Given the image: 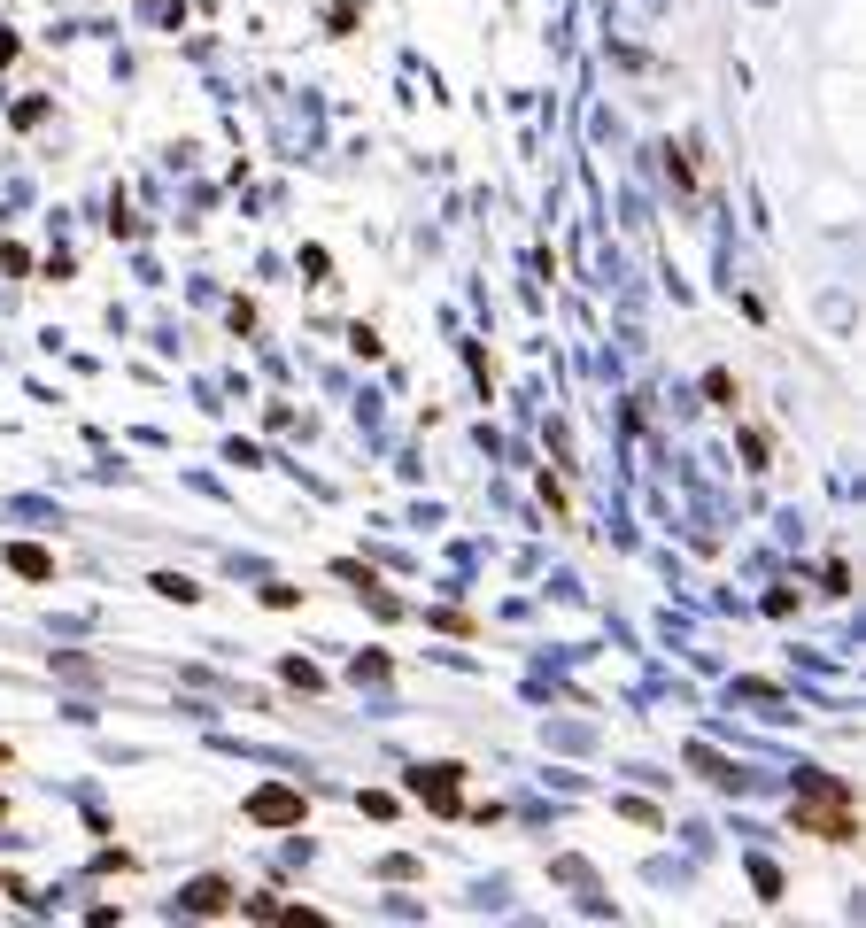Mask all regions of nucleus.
I'll list each match as a JSON object with an SVG mask.
<instances>
[{"label":"nucleus","instance_id":"nucleus-2","mask_svg":"<svg viewBox=\"0 0 866 928\" xmlns=\"http://www.w3.org/2000/svg\"><path fill=\"white\" fill-rule=\"evenodd\" d=\"M248 812H256V820H271V828H287V820H302V797H294V789H256V797H248Z\"/></svg>","mask_w":866,"mask_h":928},{"label":"nucleus","instance_id":"nucleus-3","mask_svg":"<svg viewBox=\"0 0 866 928\" xmlns=\"http://www.w3.org/2000/svg\"><path fill=\"white\" fill-rule=\"evenodd\" d=\"M418 797H433L441 812H457V782H449V766H433V774H418Z\"/></svg>","mask_w":866,"mask_h":928},{"label":"nucleus","instance_id":"nucleus-1","mask_svg":"<svg viewBox=\"0 0 866 928\" xmlns=\"http://www.w3.org/2000/svg\"><path fill=\"white\" fill-rule=\"evenodd\" d=\"M797 828L805 836H828V843H851L859 836V797L836 774H805L797 782Z\"/></svg>","mask_w":866,"mask_h":928},{"label":"nucleus","instance_id":"nucleus-4","mask_svg":"<svg viewBox=\"0 0 866 928\" xmlns=\"http://www.w3.org/2000/svg\"><path fill=\"white\" fill-rule=\"evenodd\" d=\"M186 905H194V913H225L232 890H225V882H194V890H186Z\"/></svg>","mask_w":866,"mask_h":928}]
</instances>
